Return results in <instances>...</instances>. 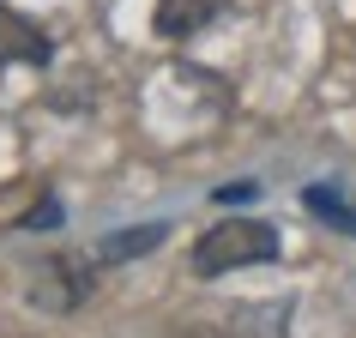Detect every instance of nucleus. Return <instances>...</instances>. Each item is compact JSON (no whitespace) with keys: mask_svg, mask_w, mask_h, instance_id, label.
I'll return each mask as SVG.
<instances>
[{"mask_svg":"<svg viewBox=\"0 0 356 338\" xmlns=\"http://www.w3.org/2000/svg\"><path fill=\"white\" fill-rule=\"evenodd\" d=\"M278 260V230L260 224V218H229V224H211L200 242H193V278H224L236 266H260Z\"/></svg>","mask_w":356,"mask_h":338,"instance_id":"obj_1","label":"nucleus"},{"mask_svg":"<svg viewBox=\"0 0 356 338\" xmlns=\"http://www.w3.org/2000/svg\"><path fill=\"white\" fill-rule=\"evenodd\" d=\"M91 290H97V260L91 254H55V260L31 266V302H37L42 314H73Z\"/></svg>","mask_w":356,"mask_h":338,"instance_id":"obj_2","label":"nucleus"},{"mask_svg":"<svg viewBox=\"0 0 356 338\" xmlns=\"http://www.w3.org/2000/svg\"><path fill=\"white\" fill-rule=\"evenodd\" d=\"M49 61H55V37L0 0V67H49Z\"/></svg>","mask_w":356,"mask_h":338,"instance_id":"obj_3","label":"nucleus"},{"mask_svg":"<svg viewBox=\"0 0 356 338\" xmlns=\"http://www.w3.org/2000/svg\"><path fill=\"white\" fill-rule=\"evenodd\" d=\"M224 6H229V0H157L151 31H157V37H169V42H181V37H193V31H206Z\"/></svg>","mask_w":356,"mask_h":338,"instance_id":"obj_4","label":"nucleus"},{"mask_svg":"<svg viewBox=\"0 0 356 338\" xmlns=\"http://www.w3.org/2000/svg\"><path fill=\"white\" fill-rule=\"evenodd\" d=\"M169 236V224H139V230H115V236H103V242L91 248L97 266H121V260H139V254H151V248Z\"/></svg>","mask_w":356,"mask_h":338,"instance_id":"obj_5","label":"nucleus"},{"mask_svg":"<svg viewBox=\"0 0 356 338\" xmlns=\"http://www.w3.org/2000/svg\"><path fill=\"white\" fill-rule=\"evenodd\" d=\"M302 206L314 211V218H326L332 230H344V236H356V206H350V200H344L338 188H308V193H302Z\"/></svg>","mask_w":356,"mask_h":338,"instance_id":"obj_6","label":"nucleus"},{"mask_svg":"<svg viewBox=\"0 0 356 338\" xmlns=\"http://www.w3.org/2000/svg\"><path fill=\"white\" fill-rule=\"evenodd\" d=\"M13 230H60V200L49 193V200H42V206H31V211H24V218H19Z\"/></svg>","mask_w":356,"mask_h":338,"instance_id":"obj_7","label":"nucleus"},{"mask_svg":"<svg viewBox=\"0 0 356 338\" xmlns=\"http://www.w3.org/2000/svg\"><path fill=\"white\" fill-rule=\"evenodd\" d=\"M242 200H254V182H242V188H218V206H242Z\"/></svg>","mask_w":356,"mask_h":338,"instance_id":"obj_8","label":"nucleus"},{"mask_svg":"<svg viewBox=\"0 0 356 338\" xmlns=\"http://www.w3.org/2000/svg\"><path fill=\"white\" fill-rule=\"evenodd\" d=\"M169 338H218V332H206V326H181V332H169Z\"/></svg>","mask_w":356,"mask_h":338,"instance_id":"obj_9","label":"nucleus"}]
</instances>
